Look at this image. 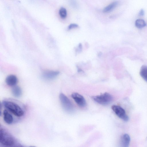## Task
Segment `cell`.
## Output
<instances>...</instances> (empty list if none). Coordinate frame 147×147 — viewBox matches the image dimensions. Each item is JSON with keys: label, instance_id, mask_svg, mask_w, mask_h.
I'll return each mask as SVG.
<instances>
[{"label": "cell", "instance_id": "cell-11", "mask_svg": "<svg viewBox=\"0 0 147 147\" xmlns=\"http://www.w3.org/2000/svg\"><path fill=\"white\" fill-rule=\"evenodd\" d=\"M12 92L13 95L17 97H20L22 94L21 88L18 86H14L12 90Z\"/></svg>", "mask_w": 147, "mask_h": 147}, {"label": "cell", "instance_id": "cell-1", "mask_svg": "<svg viewBox=\"0 0 147 147\" xmlns=\"http://www.w3.org/2000/svg\"><path fill=\"white\" fill-rule=\"evenodd\" d=\"M16 140L9 132L3 128L0 129V144L7 147L14 146Z\"/></svg>", "mask_w": 147, "mask_h": 147}, {"label": "cell", "instance_id": "cell-18", "mask_svg": "<svg viewBox=\"0 0 147 147\" xmlns=\"http://www.w3.org/2000/svg\"><path fill=\"white\" fill-rule=\"evenodd\" d=\"M79 48L81 50L82 49V45L81 44H79Z\"/></svg>", "mask_w": 147, "mask_h": 147}, {"label": "cell", "instance_id": "cell-8", "mask_svg": "<svg viewBox=\"0 0 147 147\" xmlns=\"http://www.w3.org/2000/svg\"><path fill=\"white\" fill-rule=\"evenodd\" d=\"M6 82L9 86L14 87L18 83V79L17 77L13 75L8 76L6 78Z\"/></svg>", "mask_w": 147, "mask_h": 147}, {"label": "cell", "instance_id": "cell-10", "mask_svg": "<svg viewBox=\"0 0 147 147\" xmlns=\"http://www.w3.org/2000/svg\"><path fill=\"white\" fill-rule=\"evenodd\" d=\"M130 138L127 134H125L122 136L121 140V144L123 147H128L130 144Z\"/></svg>", "mask_w": 147, "mask_h": 147}, {"label": "cell", "instance_id": "cell-6", "mask_svg": "<svg viewBox=\"0 0 147 147\" xmlns=\"http://www.w3.org/2000/svg\"><path fill=\"white\" fill-rule=\"evenodd\" d=\"M71 97L80 107H84L86 106V101L83 96L77 93H74L72 94Z\"/></svg>", "mask_w": 147, "mask_h": 147}, {"label": "cell", "instance_id": "cell-14", "mask_svg": "<svg viewBox=\"0 0 147 147\" xmlns=\"http://www.w3.org/2000/svg\"><path fill=\"white\" fill-rule=\"evenodd\" d=\"M135 25L136 27L139 28H141L146 26L145 21L142 19H137L135 23Z\"/></svg>", "mask_w": 147, "mask_h": 147}, {"label": "cell", "instance_id": "cell-13", "mask_svg": "<svg viewBox=\"0 0 147 147\" xmlns=\"http://www.w3.org/2000/svg\"><path fill=\"white\" fill-rule=\"evenodd\" d=\"M140 75L143 79L147 82V66L143 65L142 66Z\"/></svg>", "mask_w": 147, "mask_h": 147}, {"label": "cell", "instance_id": "cell-5", "mask_svg": "<svg viewBox=\"0 0 147 147\" xmlns=\"http://www.w3.org/2000/svg\"><path fill=\"white\" fill-rule=\"evenodd\" d=\"M112 108L116 114L121 119L125 121H127L129 120V117L126 115L125 110L121 107L113 105Z\"/></svg>", "mask_w": 147, "mask_h": 147}, {"label": "cell", "instance_id": "cell-16", "mask_svg": "<svg viewBox=\"0 0 147 147\" xmlns=\"http://www.w3.org/2000/svg\"><path fill=\"white\" fill-rule=\"evenodd\" d=\"M79 26L76 24H71L68 26V29L69 30H71L73 28H75L78 27Z\"/></svg>", "mask_w": 147, "mask_h": 147}, {"label": "cell", "instance_id": "cell-4", "mask_svg": "<svg viewBox=\"0 0 147 147\" xmlns=\"http://www.w3.org/2000/svg\"><path fill=\"white\" fill-rule=\"evenodd\" d=\"M59 98L62 108L67 113H71L74 111V107L69 99L63 93H61Z\"/></svg>", "mask_w": 147, "mask_h": 147}, {"label": "cell", "instance_id": "cell-15", "mask_svg": "<svg viewBox=\"0 0 147 147\" xmlns=\"http://www.w3.org/2000/svg\"><path fill=\"white\" fill-rule=\"evenodd\" d=\"M59 14L62 19H65L67 16V12L66 9L64 8H61L59 10Z\"/></svg>", "mask_w": 147, "mask_h": 147}, {"label": "cell", "instance_id": "cell-2", "mask_svg": "<svg viewBox=\"0 0 147 147\" xmlns=\"http://www.w3.org/2000/svg\"><path fill=\"white\" fill-rule=\"evenodd\" d=\"M3 105L9 111L15 116L18 117L23 116L24 111L21 107L17 103L11 101L5 100Z\"/></svg>", "mask_w": 147, "mask_h": 147}, {"label": "cell", "instance_id": "cell-9", "mask_svg": "<svg viewBox=\"0 0 147 147\" xmlns=\"http://www.w3.org/2000/svg\"><path fill=\"white\" fill-rule=\"evenodd\" d=\"M4 119L6 123L11 124L13 122L14 119L12 115L7 110H5L3 112Z\"/></svg>", "mask_w": 147, "mask_h": 147}, {"label": "cell", "instance_id": "cell-17", "mask_svg": "<svg viewBox=\"0 0 147 147\" xmlns=\"http://www.w3.org/2000/svg\"><path fill=\"white\" fill-rule=\"evenodd\" d=\"M144 11L142 9L140 11L139 13V16H144Z\"/></svg>", "mask_w": 147, "mask_h": 147}, {"label": "cell", "instance_id": "cell-12", "mask_svg": "<svg viewBox=\"0 0 147 147\" xmlns=\"http://www.w3.org/2000/svg\"><path fill=\"white\" fill-rule=\"evenodd\" d=\"M118 4L117 2H115L110 4L104 9L103 12L105 13L111 12L117 6Z\"/></svg>", "mask_w": 147, "mask_h": 147}, {"label": "cell", "instance_id": "cell-7", "mask_svg": "<svg viewBox=\"0 0 147 147\" xmlns=\"http://www.w3.org/2000/svg\"><path fill=\"white\" fill-rule=\"evenodd\" d=\"M60 74L58 71H46L43 73V77L47 79H53L55 78Z\"/></svg>", "mask_w": 147, "mask_h": 147}, {"label": "cell", "instance_id": "cell-3", "mask_svg": "<svg viewBox=\"0 0 147 147\" xmlns=\"http://www.w3.org/2000/svg\"><path fill=\"white\" fill-rule=\"evenodd\" d=\"M92 98L96 102L103 105L110 104L113 99V96L107 93H105L100 95L93 96Z\"/></svg>", "mask_w": 147, "mask_h": 147}]
</instances>
